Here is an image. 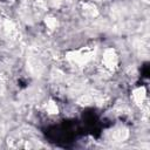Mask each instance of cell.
Instances as JSON below:
<instances>
[{
    "instance_id": "6da1fadb",
    "label": "cell",
    "mask_w": 150,
    "mask_h": 150,
    "mask_svg": "<svg viewBox=\"0 0 150 150\" xmlns=\"http://www.w3.org/2000/svg\"><path fill=\"white\" fill-rule=\"evenodd\" d=\"M91 55H93V49L88 47H83L81 49L70 52L66 57L73 67L81 68L89 63V61L91 60Z\"/></svg>"
},
{
    "instance_id": "3957f363",
    "label": "cell",
    "mask_w": 150,
    "mask_h": 150,
    "mask_svg": "<svg viewBox=\"0 0 150 150\" xmlns=\"http://www.w3.org/2000/svg\"><path fill=\"white\" fill-rule=\"evenodd\" d=\"M132 100L134 102L137 104V105H142L144 100H145V90L143 87H139V88H136L134 91H132Z\"/></svg>"
},
{
    "instance_id": "277c9868",
    "label": "cell",
    "mask_w": 150,
    "mask_h": 150,
    "mask_svg": "<svg viewBox=\"0 0 150 150\" xmlns=\"http://www.w3.org/2000/svg\"><path fill=\"white\" fill-rule=\"evenodd\" d=\"M82 12H83V15L88 18H93L97 15V8L91 2H84L82 7Z\"/></svg>"
},
{
    "instance_id": "7a4b0ae2",
    "label": "cell",
    "mask_w": 150,
    "mask_h": 150,
    "mask_svg": "<svg viewBox=\"0 0 150 150\" xmlns=\"http://www.w3.org/2000/svg\"><path fill=\"white\" fill-rule=\"evenodd\" d=\"M118 64V55L114 48H107L102 55L101 68L105 73H114Z\"/></svg>"
}]
</instances>
